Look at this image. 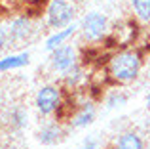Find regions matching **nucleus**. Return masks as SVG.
Here are the masks:
<instances>
[{
	"instance_id": "obj_1",
	"label": "nucleus",
	"mask_w": 150,
	"mask_h": 149,
	"mask_svg": "<svg viewBox=\"0 0 150 149\" xmlns=\"http://www.w3.org/2000/svg\"><path fill=\"white\" fill-rule=\"evenodd\" d=\"M143 63H144V54L141 48H137V46L120 48V50H112L108 54L105 71L110 84L127 86L141 77Z\"/></svg>"
},
{
	"instance_id": "obj_2",
	"label": "nucleus",
	"mask_w": 150,
	"mask_h": 149,
	"mask_svg": "<svg viewBox=\"0 0 150 149\" xmlns=\"http://www.w3.org/2000/svg\"><path fill=\"white\" fill-rule=\"evenodd\" d=\"M67 97H69V92L61 84H55V82L42 84L34 94V107H36L38 115L55 117L57 120H61L63 109L67 105Z\"/></svg>"
},
{
	"instance_id": "obj_3",
	"label": "nucleus",
	"mask_w": 150,
	"mask_h": 149,
	"mask_svg": "<svg viewBox=\"0 0 150 149\" xmlns=\"http://www.w3.org/2000/svg\"><path fill=\"white\" fill-rule=\"evenodd\" d=\"M78 34L80 38L89 46L103 44L110 34V19L106 14L97 10H91L82 15L78 21Z\"/></svg>"
},
{
	"instance_id": "obj_4",
	"label": "nucleus",
	"mask_w": 150,
	"mask_h": 149,
	"mask_svg": "<svg viewBox=\"0 0 150 149\" xmlns=\"http://www.w3.org/2000/svg\"><path fill=\"white\" fill-rule=\"evenodd\" d=\"M76 0H50L44 8V25L51 31H59L76 21Z\"/></svg>"
},
{
	"instance_id": "obj_5",
	"label": "nucleus",
	"mask_w": 150,
	"mask_h": 149,
	"mask_svg": "<svg viewBox=\"0 0 150 149\" xmlns=\"http://www.w3.org/2000/svg\"><path fill=\"white\" fill-rule=\"evenodd\" d=\"M38 34V27L30 15H17L8 21V48H23Z\"/></svg>"
},
{
	"instance_id": "obj_6",
	"label": "nucleus",
	"mask_w": 150,
	"mask_h": 149,
	"mask_svg": "<svg viewBox=\"0 0 150 149\" xmlns=\"http://www.w3.org/2000/svg\"><path fill=\"white\" fill-rule=\"evenodd\" d=\"M48 61H50L51 71L57 73L59 77H61L63 73H67L70 67H74V65L80 61V50H78L76 44L67 42V44L55 48L53 52H50Z\"/></svg>"
},
{
	"instance_id": "obj_7",
	"label": "nucleus",
	"mask_w": 150,
	"mask_h": 149,
	"mask_svg": "<svg viewBox=\"0 0 150 149\" xmlns=\"http://www.w3.org/2000/svg\"><path fill=\"white\" fill-rule=\"evenodd\" d=\"M61 82L59 84L70 94H76V92H86V86H89L91 82V74L86 69V63L84 61H78L74 67H70L67 73H63L61 77Z\"/></svg>"
},
{
	"instance_id": "obj_8",
	"label": "nucleus",
	"mask_w": 150,
	"mask_h": 149,
	"mask_svg": "<svg viewBox=\"0 0 150 149\" xmlns=\"http://www.w3.org/2000/svg\"><path fill=\"white\" fill-rule=\"evenodd\" d=\"M69 126H67L65 122H61V120L53 119L50 120V122H46L44 126L38 130L36 134V140L38 143H42V145H57V143H61L63 140L67 138V134H69Z\"/></svg>"
},
{
	"instance_id": "obj_9",
	"label": "nucleus",
	"mask_w": 150,
	"mask_h": 149,
	"mask_svg": "<svg viewBox=\"0 0 150 149\" xmlns=\"http://www.w3.org/2000/svg\"><path fill=\"white\" fill-rule=\"evenodd\" d=\"M110 149H146V142H144L143 134L139 130L127 128V130L120 132L116 136Z\"/></svg>"
},
{
	"instance_id": "obj_10",
	"label": "nucleus",
	"mask_w": 150,
	"mask_h": 149,
	"mask_svg": "<svg viewBox=\"0 0 150 149\" xmlns=\"http://www.w3.org/2000/svg\"><path fill=\"white\" fill-rule=\"evenodd\" d=\"M74 34H78V21L70 23L69 27H65V29H59V31H53V33L50 34L48 38H46L44 42V50L46 52H53L55 48H59V46L67 44V42L70 40V38L74 37Z\"/></svg>"
},
{
	"instance_id": "obj_11",
	"label": "nucleus",
	"mask_w": 150,
	"mask_h": 149,
	"mask_svg": "<svg viewBox=\"0 0 150 149\" xmlns=\"http://www.w3.org/2000/svg\"><path fill=\"white\" fill-rule=\"evenodd\" d=\"M30 63V54L21 50V52H11L8 56L0 57V73H10L15 69H23Z\"/></svg>"
},
{
	"instance_id": "obj_12",
	"label": "nucleus",
	"mask_w": 150,
	"mask_h": 149,
	"mask_svg": "<svg viewBox=\"0 0 150 149\" xmlns=\"http://www.w3.org/2000/svg\"><path fill=\"white\" fill-rule=\"evenodd\" d=\"M129 101V94L125 92L122 86H116L114 88H108L105 92V97H103V103H105V109L112 111V109H120L124 105H127Z\"/></svg>"
},
{
	"instance_id": "obj_13",
	"label": "nucleus",
	"mask_w": 150,
	"mask_h": 149,
	"mask_svg": "<svg viewBox=\"0 0 150 149\" xmlns=\"http://www.w3.org/2000/svg\"><path fill=\"white\" fill-rule=\"evenodd\" d=\"M8 122H10V128L15 132H21L29 126V113L23 105H13L10 109V115H8Z\"/></svg>"
},
{
	"instance_id": "obj_14",
	"label": "nucleus",
	"mask_w": 150,
	"mask_h": 149,
	"mask_svg": "<svg viewBox=\"0 0 150 149\" xmlns=\"http://www.w3.org/2000/svg\"><path fill=\"white\" fill-rule=\"evenodd\" d=\"M131 17L139 25H150V0H131Z\"/></svg>"
},
{
	"instance_id": "obj_15",
	"label": "nucleus",
	"mask_w": 150,
	"mask_h": 149,
	"mask_svg": "<svg viewBox=\"0 0 150 149\" xmlns=\"http://www.w3.org/2000/svg\"><path fill=\"white\" fill-rule=\"evenodd\" d=\"M78 149H103V147H101V142L95 136H86L82 140V143L78 145Z\"/></svg>"
},
{
	"instance_id": "obj_16",
	"label": "nucleus",
	"mask_w": 150,
	"mask_h": 149,
	"mask_svg": "<svg viewBox=\"0 0 150 149\" xmlns=\"http://www.w3.org/2000/svg\"><path fill=\"white\" fill-rule=\"evenodd\" d=\"M8 48V23H0V54Z\"/></svg>"
},
{
	"instance_id": "obj_17",
	"label": "nucleus",
	"mask_w": 150,
	"mask_h": 149,
	"mask_svg": "<svg viewBox=\"0 0 150 149\" xmlns=\"http://www.w3.org/2000/svg\"><path fill=\"white\" fill-rule=\"evenodd\" d=\"M146 109L150 111V92H148V96H146Z\"/></svg>"
},
{
	"instance_id": "obj_18",
	"label": "nucleus",
	"mask_w": 150,
	"mask_h": 149,
	"mask_svg": "<svg viewBox=\"0 0 150 149\" xmlns=\"http://www.w3.org/2000/svg\"><path fill=\"white\" fill-rule=\"evenodd\" d=\"M89 2H101V0H89Z\"/></svg>"
},
{
	"instance_id": "obj_19",
	"label": "nucleus",
	"mask_w": 150,
	"mask_h": 149,
	"mask_svg": "<svg viewBox=\"0 0 150 149\" xmlns=\"http://www.w3.org/2000/svg\"><path fill=\"white\" fill-rule=\"evenodd\" d=\"M148 50H150V40H148Z\"/></svg>"
}]
</instances>
